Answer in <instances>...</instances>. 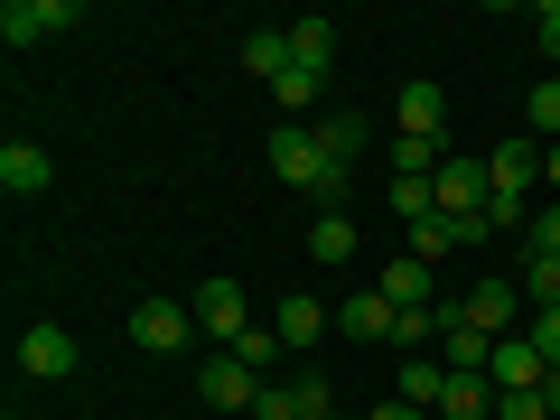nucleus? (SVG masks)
I'll use <instances>...</instances> for the list:
<instances>
[{"mask_svg":"<svg viewBox=\"0 0 560 420\" xmlns=\"http://www.w3.org/2000/svg\"><path fill=\"white\" fill-rule=\"evenodd\" d=\"M271 168H280L290 187H308L318 206H337L346 187H355V178H346V168L318 150V131H308V121H271Z\"/></svg>","mask_w":560,"mask_h":420,"instance_id":"nucleus-1","label":"nucleus"},{"mask_svg":"<svg viewBox=\"0 0 560 420\" xmlns=\"http://www.w3.org/2000/svg\"><path fill=\"white\" fill-rule=\"evenodd\" d=\"M440 364L448 374H486L495 364V337L467 318V300H440Z\"/></svg>","mask_w":560,"mask_h":420,"instance_id":"nucleus-2","label":"nucleus"},{"mask_svg":"<svg viewBox=\"0 0 560 420\" xmlns=\"http://www.w3.org/2000/svg\"><path fill=\"white\" fill-rule=\"evenodd\" d=\"M187 337H197V308H178V300H140L131 308V346L140 355H187Z\"/></svg>","mask_w":560,"mask_h":420,"instance_id":"nucleus-3","label":"nucleus"},{"mask_svg":"<svg viewBox=\"0 0 560 420\" xmlns=\"http://www.w3.org/2000/svg\"><path fill=\"white\" fill-rule=\"evenodd\" d=\"M430 187H440V215H458V224L495 206V168H486V160H448Z\"/></svg>","mask_w":560,"mask_h":420,"instance_id":"nucleus-4","label":"nucleus"},{"mask_svg":"<svg viewBox=\"0 0 560 420\" xmlns=\"http://www.w3.org/2000/svg\"><path fill=\"white\" fill-rule=\"evenodd\" d=\"M197 401H215V411H253L261 401V374L243 355H206L197 364Z\"/></svg>","mask_w":560,"mask_h":420,"instance_id":"nucleus-5","label":"nucleus"},{"mask_svg":"<svg viewBox=\"0 0 560 420\" xmlns=\"http://www.w3.org/2000/svg\"><path fill=\"white\" fill-rule=\"evenodd\" d=\"M197 327H206V337H224V355H234V346L253 337V308H243V280H206V290H197Z\"/></svg>","mask_w":560,"mask_h":420,"instance_id":"nucleus-6","label":"nucleus"},{"mask_svg":"<svg viewBox=\"0 0 560 420\" xmlns=\"http://www.w3.org/2000/svg\"><path fill=\"white\" fill-rule=\"evenodd\" d=\"M57 28H75V0H10V10H0V38L10 47H38V38H57Z\"/></svg>","mask_w":560,"mask_h":420,"instance_id":"nucleus-7","label":"nucleus"},{"mask_svg":"<svg viewBox=\"0 0 560 420\" xmlns=\"http://www.w3.org/2000/svg\"><path fill=\"white\" fill-rule=\"evenodd\" d=\"M541 374H551V364H541V346L523 337H495V364H486V383H495V393H541Z\"/></svg>","mask_w":560,"mask_h":420,"instance_id":"nucleus-8","label":"nucleus"},{"mask_svg":"<svg viewBox=\"0 0 560 420\" xmlns=\"http://www.w3.org/2000/svg\"><path fill=\"white\" fill-rule=\"evenodd\" d=\"M20 374L28 383H66L75 374V337H66V327H28L20 337Z\"/></svg>","mask_w":560,"mask_h":420,"instance_id":"nucleus-9","label":"nucleus"},{"mask_svg":"<svg viewBox=\"0 0 560 420\" xmlns=\"http://www.w3.org/2000/svg\"><path fill=\"white\" fill-rule=\"evenodd\" d=\"M486 168H495V197H533V187H541V140H533V131H514Z\"/></svg>","mask_w":560,"mask_h":420,"instance_id":"nucleus-10","label":"nucleus"},{"mask_svg":"<svg viewBox=\"0 0 560 420\" xmlns=\"http://www.w3.org/2000/svg\"><path fill=\"white\" fill-rule=\"evenodd\" d=\"M393 308H440V280H430V261H411V253H393L383 261V280H374Z\"/></svg>","mask_w":560,"mask_h":420,"instance_id":"nucleus-11","label":"nucleus"},{"mask_svg":"<svg viewBox=\"0 0 560 420\" xmlns=\"http://www.w3.org/2000/svg\"><path fill=\"white\" fill-rule=\"evenodd\" d=\"M458 160L440 131H393V178H440V168Z\"/></svg>","mask_w":560,"mask_h":420,"instance_id":"nucleus-12","label":"nucleus"},{"mask_svg":"<svg viewBox=\"0 0 560 420\" xmlns=\"http://www.w3.org/2000/svg\"><path fill=\"white\" fill-rule=\"evenodd\" d=\"M47 178H57V168H47L38 140H0V187H10V197H38Z\"/></svg>","mask_w":560,"mask_h":420,"instance_id":"nucleus-13","label":"nucleus"},{"mask_svg":"<svg viewBox=\"0 0 560 420\" xmlns=\"http://www.w3.org/2000/svg\"><path fill=\"white\" fill-rule=\"evenodd\" d=\"M514 308H523L514 280H477V290H467V318H477L486 337H514Z\"/></svg>","mask_w":560,"mask_h":420,"instance_id":"nucleus-14","label":"nucleus"},{"mask_svg":"<svg viewBox=\"0 0 560 420\" xmlns=\"http://www.w3.org/2000/svg\"><path fill=\"white\" fill-rule=\"evenodd\" d=\"M337 327L364 337V346H393V300H383V290H355V300L337 308Z\"/></svg>","mask_w":560,"mask_h":420,"instance_id":"nucleus-15","label":"nucleus"},{"mask_svg":"<svg viewBox=\"0 0 560 420\" xmlns=\"http://www.w3.org/2000/svg\"><path fill=\"white\" fill-rule=\"evenodd\" d=\"M290 66H300V75H327V66H337V28L327 20H290Z\"/></svg>","mask_w":560,"mask_h":420,"instance_id":"nucleus-16","label":"nucleus"},{"mask_svg":"<svg viewBox=\"0 0 560 420\" xmlns=\"http://www.w3.org/2000/svg\"><path fill=\"white\" fill-rule=\"evenodd\" d=\"M364 140H374V121H364V113H318V150H327L337 168H355Z\"/></svg>","mask_w":560,"mask_h":420,"instance_id":"nucleus-17","label":"nucleus"},{"mask_svg":"<svg viewBox=\"0 0 560 420\" xmlns=\"http://www.w3.org/2000/svg\"><path fill=\"white\" fill-rule=\"evenodd\" d=\"M440 420H495V383H486V374H448Z\"/></svg>","mask_w":560,"mask_h":420,"instance_id":"nucleus-18","label":"nucleus"},{"mask_svg":"<svg viewBox=\"0 0 560 420\" xmlns=\"http://www.w3.org/2000/svg\"><path fill=\"white\" fill-rule=\"evenodd\" d=\"M393 121H401V131H440V121H448V94H440V84H430V75H420V84H401Z\"/></svg>","mask_w":560,"mask_h":420,"instance_id":"nucleus-19","label":"nucleus"},{"mask_svg":"<svg viewBox=\"0 0 560 420\" xmlns=\"http://www.w3.org/2000/svg\"><path fill=\"white\" fill-rule=\"evenodd\" d=\"M440 393H448V364H430V355H411L393 374V401H420V411H440Z\"/></svg>","mask_w":560,"mask_h":420,"instance_id":"nucleus-20","label":"nucleus"},{"mask_svg":"<svg viewBox=\"0 0 560 420\" xmlns=\"http://www.w3.org/2000/svg\"><path fill=\"white\" fill-rule=\"evenodd\" d=\"M271 327H280V346H318V337H327L337 318H327V308H318V300L300 290V300H280V318H271Z\"/></svg>","mask_w":560,"mask_h":420,"instance_id":"nucleus-21","label":"nucleus"},{"mask_svg":"<svg viewBox=\"0 0 560 420\" xmlns=\"http://www.w3.org/2000/svg\"><path fill=\"white\" fill-rule=\"evenodd\" d=\"M243 66H253L261 84H280L290 75V28H253V38H243Z\"/></svg>","mask_w":560,"mask_h":420,"instance_id":"nucleus-22","label":"nucleus"},{"mask_svg":"<svg viewBox=\"0 0 560 420\" xmlns=\"http://www.w3.org/2000/svg\"><path fill=\"white\" fill-rule=\"evenodd\" d=\"M308 253H318V261H346V253H355V215H346V206H318V224H308Z\"/></svg>","mask_w":560,"mask_h":420,"instance_id":"nucleus-23","label":"nucleus"},{"mask_svg":"<svg viewBox=\"0 0 560 420\" xmlns=\"http://www.w3.org/2000/svg\"><path fill=\"white\" fill-rule=\"evenodd\" d=\"M523 261H560V197L533 206V224H523Z\"/></svg>","mask_w":560,"mask_h":420,"instance_id":"nucleus-24","label":"nucleus"},{"mask_svg":"<svg viewBox=\"0 0 560 420\" xmlns=\"http://www.w3.org/2000/svg\"><path fill=\"white\" fill-rule=\"evenodd\" d=\"M393 215H401V224L440 215V187H430V178H393Z\"/></svg>","mask_w":560,"mask_h":420,"instance_id":"nucleus-25","label":"nucleus"},{"mask_svg":"<svg viewBox=\"0 0 560 420\" xmlns=\"http://www.w3.org/2000/svg\"><path fill=\"white\" fill-rule=\"evenodd\" d=\"M533 140H560V75L533 84Z\"/></svg>","mask_w":560,"mask_h":420,"instance_id":"nucleus-26","label":"nucleus"},{"mask_svg":"<svg viewBox=\"0 0 560 420\" xmlns=\"http://www.w3.org/2000/svg\"><path fill=\"white\" fill-rule=\"evenodd\" d=\"M440 337V308H393V346H430Z\"/></svg>","mask_w":560,"mask_h":420,"instance_id":"nucleus-27","label":"nucleus"},{"mask_svg":"<svg viewBox=\"0 0 560 420\" xmlns=\"http://www.w3.org/2000/svg\"><path fill=\"white\" fill-rule=\"evenodd\" d=\"M523 300H533V308H560V261H523Z\"/></svg>","mask_w":560,"mask_h":420,"instance_id":"nucleus-28","label":"nucleus"},{"mask_svg":"<svg viewBox=\"0 0 560 420\" xmlns=\"http://www.w3.org/2000/svg\"><path fill=\"white\" fill-rule=\"evenodd\" d=\"M271 103H290V113H308V103H318V75H300V66H290V75L271 84Z\"/></svg>","mask_w":560,"mask_h":420,"instance_id":"nucleus-29","label":"nucleus"},{"mask_svg":"<svg viewBox=\"0 0 560 420\" xmlns=\"http://www.w3.org/2000/svg\"><path fill=\"white\" fill-rule=\"evenodd\" d=\"M495 420H551V401L541 393H495Z\"/></svg>","mask_w":560,"mask_h":420,"instance_id":"nucleus-30","label":"nucleus"},{"mask_svg":"<svg viewBox=\"0 0 560 420\" xmlns=\"http://www.w3.org/2000/svg\"><path fill=\"white\" fill-rule=\"evenodd\" d=\"M523 337H533V346H541V364H560V308H541V318H533V327H523Z\"/></svg>","mask_w":560,"mask_h":420,"instance_id":"nucleus-31","label":"nucleus"},{"mask_svg":"<svg viewBox=\"0 0 560 420\" xmlns=\"http://www.w3.org/2000/svg\"><path fill=\"white\" fill-rule=\"evenodd\" d=\"M533 28H541V47L560 57V0H541V10H533Z\"/></svg>","mask_w":560,"mask_h":420,"instance_id":"nucleus-32","label":"nucleus"},{"mask_svg":"<svg viewBox=\"0 0 560 420\" xmlns=\"http://www.w3.org/2000/svg\"><path fill=\"white\" fill-rule=\"evenodd\" d=\"M541 197H560V140H541Z\"/></svg>","mask_w":560,"mask_h":420,"instance_id":"nucleus-33","label":"nucleus"},{"mask_svg":"<svg viewBox=\"0 0 560 420\" xmlns=\"http://www.w3.org/2000/svg\"><path fill=\"white\" fill-rule=\"evenodd\" d=\"M364 420H430V411H420V401H374Z\"/></svg>","mask_w":560,"mask_h":420,"instance_id":"nucleus-34","label":"nucleus"},{"mask_svg":"<svg viewBox=\"0 0 560 420\" xmlns=\"http://www.w3.org/2000/svg\"><path fill=\"white\" fill-rule=\"evenodd\" d=\"M541 401H551V411H560V364H551V374H541Z\"/></svg>","mask_w":560,"mask_h":420,"instance_id":"nucleus-35","label":"nucleus"},{"mask_svg":"<svg viewBox=\"0 0 560 420\" xmlns=\"http://www.w3.org/2000/svg\"><path fill=\"white\" fill-rule=\"evenodd\" d=\"M327 420H355V411H327Z\"/></svg>","mask_w":560,"mask_h":420,"instance_id":"nucleus-36","label":"nucleus"}]
</instances>
